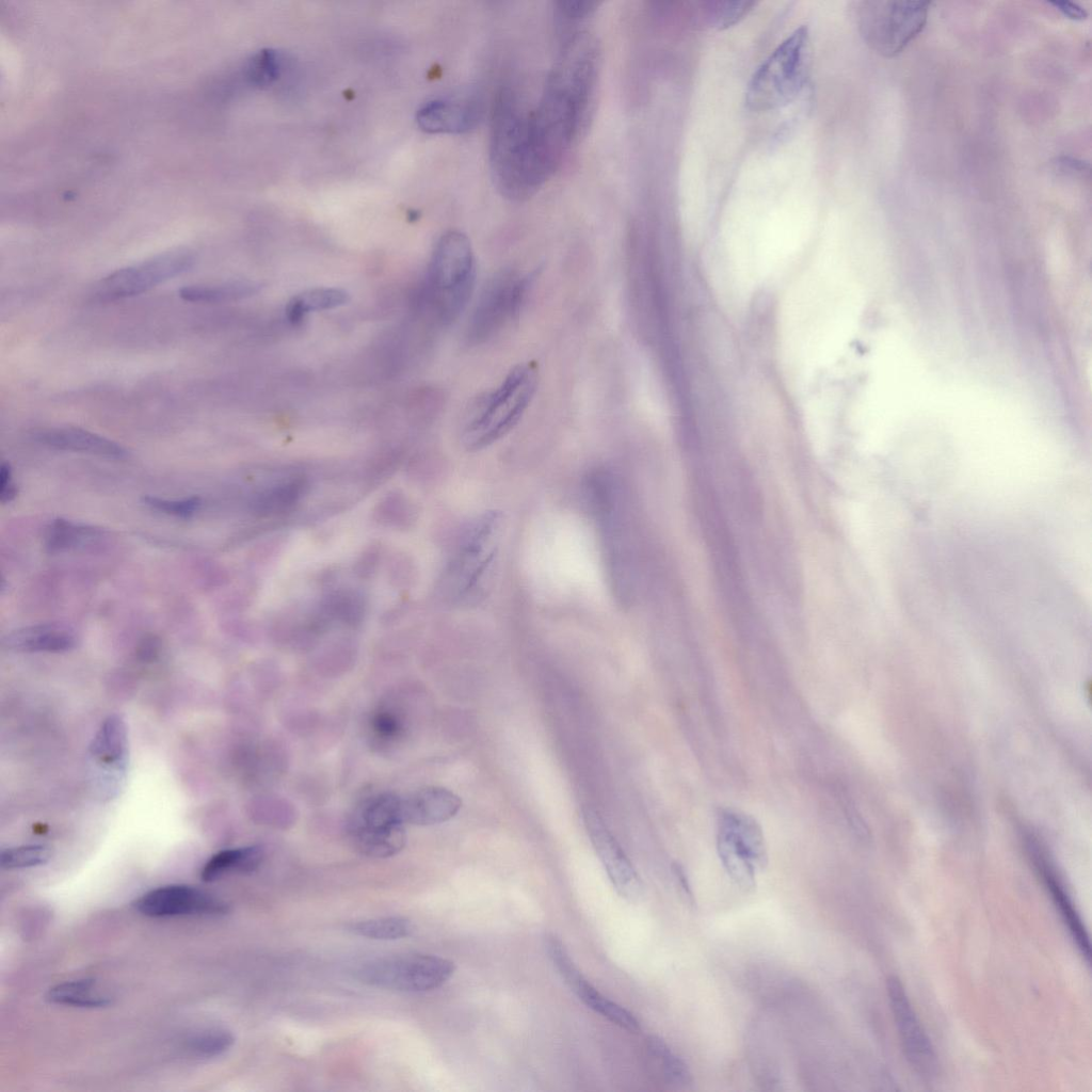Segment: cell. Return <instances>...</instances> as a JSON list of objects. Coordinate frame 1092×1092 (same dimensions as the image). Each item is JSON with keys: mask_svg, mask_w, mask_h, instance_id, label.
I'll list each match as a JSON object with an SVG mask.
<instances>
[{"mask_svg": "<svg viewBox=\"0 0 1092 1092\" xmlns=\"http://www.w3.org/2000/svg\"><path fill=\"white\" fill-rule=\"evenodd\" d=\"M193 263L194 257L190 253L175 251L118 269L97 284L94 298L110 302L141 294L188 271Z\"/></svg>", "mask_w": 1092, "mask_h": 1092, "instance_id": "14", "label": "cell"}, {"mask_svg": "<svg viewBox=\"0 0 1092 1092\" xmlns=\"http://www.w3.org/2000/svg\"><path fill=\"white\" fill-rule=\"evenodd\" d=\"M1051 4L1055 5L1059 11H1061L1069 18L1077 20V19H1083V18L1087 17V12L1081 6H1079L1076 3L1065 2L1064 1V2H1055V3H1051Z\"/></svg>", "mask_w": 1092, "mask_h": 1092, "instance_id": "40", "label": "cell"}, {"mask_svg": "<svg viewBox=\"0 0 1092 1092\" xmlns=\"http://www.w3.org/2000/svg\"><path fill=\"white\" fill-rule=\"evenodd\" d=\"M526 112L515 94L502 90L492 109L489 165L500 192L513 199L526 198L537 191L530 161Z\"/></svg>", "mask_w": 1092, "mask_h": 1092, "instance_id": "2", "label": "cell"}, {"mask_svg": "<svg viewBox=\"0 0 1092 1092\" xmlns=\"http://www.w3.org/2000/svg\"><path fill=\"white\" fill-rule=\"evenodd\" d=\"M476 262L469 239L457 230L441 235L428 270V294L436 318L450 324L465 309L475 288Z\"/></svg>", "mask_w": 1092, "mask_h": 1092, "instance_id": "5", "label": "cell"}, {"mask_svg": "<svg viewBox=\"0 0 1092 1092\" xmlns=\"http://www.w3.org/2000/svg\"><path fill=\"white\" fill-rule=\"evenodd\" d=\"M754 2L718 1L709 3L708 20L712 27L722 30L736 25L752 10Z\"/></svg>", "mask_w": 1092, "mask_h": 1092, "instance_id": "35", "label": "cell"}, {"mask_svg": "<svg viewBox=\"0 0 1092 1092\" xmlns=\"http://www.w3.org/2000/svg\"><path fill=\"white\" fill-rule=\"evenodd\" d=\"M598 68L596 41L585 32L574 34L551 69L536 108L528 112L529 147L549 178L584 125Z\"/></svg>", "mask_w": 1092, "mask_h": 1092, "instance_id": "1", "label": "cell"}, {"mask_svg": "<svg viewBox=\"0 0 1092 1092\" xmlns=\"http://www.w3.org/2000/svg\"><path fill=\"white\" fill-rule=\"evenodd\" d=\"M262 858L263 851L258 846L225 849L206 862L200 878L213 882L229 872L250 873L259 867Z\"/></svg>", "mask_w": 1092, "mask_h": 1092, "instance_id": "24", "label": "cell"}, {"mask_svg": "<svg viewBox=\"0 0 1092 1092\" xmlns=\"http://www.w3.org/2000/svg\"><path fill=\"white\" fill-rule=\"evenodd\" d=\"M1058 164L1060 165L1061 170L1067 171V172H1072V173L1077 172V173L1083 174L1085 172H1087V173L1089 172V164L1088 163H1086L1083 161L1076 160V159H1072V158L1059 159Z\"/></svg>", "mask_w": 1092, "mask_h": 1092, "instance_id": "41", "label": "cell"}, {"mask_svg": "<svg viewBox=\"0 0 1092 1092\" xmlns=\"http://www.w3.org/2000/svg\"><path fill=\"white\" fill-rule=\"evenodd\" d=\"M92 786L99 799L111 801L123 790L129 760L128 730L122 716H108L89 746Z\"/></svg>", "mask_w": 1092, "mask_h": 1092, "instance_id": "13", "label": "cell"}, {"mask_svg": "<svg viewBox=\"0 0 1092 1092\" xmlns=\"http://www.w3.org/2000/svg\"><path fill=\"white\" fill-rule=\"evenodd\" d=\"M404 821L417 825L445 822L454 817L462 801L444 787H425L402 799Z\"/></svg>", "mask_w": 1092, "mask_h": 1092, "instance_id": "22", "label": "cell"}, {"mask_svg": "<svg viewBox=\"0 0 1092 1092\" xmlns=\"http://www.w3.org/2000/svg\"><path fill=\"white\" fill-rule=\"evenodd\" d=\"M134 909L148 917H175L187 915L219 916L229 911V905L215 895L198 887L172 884L151 889L133 902Z\"/></svg>", "mask_w": 1092, "mask_h": 1092, "instance_id": "16", "label": "cell"}, {"mask_svg": "<svg viewBox=\"0 0 1092 1092\" xmlns=\"http://www.w3.org/2000/svg\"><path fill=\"white\" fill-rule=\"evenodd\" d=\"M930 2L862 1L856 21L865 43L879 54L900 53L924 30Z\"/></svg>", "mask_w": 1092, "mask_h": 1092, "instance_id": "8", "label": "cell"}, {"mask_svg": "<svg viewBox=\"0 0 1092 1092\" xmlns=\"http://www.w3.org/2000/svg\"><path fill=\"white\" fill-rule=\"evenodd\" d=\"M371 727L378 737L388 740L398 737L402 729L398 717L389 710L375 712L371 720Z\"/></svg>", "mask_w": 1092, "mask_h": 1092, "instance_id": "37", "label": "cell"}, {"mask_svg": "<svg viewBox=\"0 0 1092 1092\" xmlns=\"http://www.w3.org/2000/svg\"><path fill=\"white\" fill-rule=\"evenodd\" d=\"M302 491V483L290 481L259 494L253 501V509L258 513L280 511L294 503Z\"/></svg>", "mask_w": 1092, "mask_h": 1092, "instance_id": "34", "label": "cell"}, {"mask_svg": "<svg viewBox=\"0 0 1092 1092\" xmlns=\"http://www.w3.org/2000/svg\"><path fill=\"white\" fill-rule=\"evenodd\" d=\"M17 495V488L12 480V469L9 463H3L0 471V500L2 503L12 501Z\"/></svg>", "mask_w": 1092, "mask_h": 1092, "instance_id": "39", "label": "cell"}, {"mask_svg": "<svg viewBox=\"0 0 1092 1092\" xmlns=\"http://www.w3.org/2000/svg\"><path fill=\"white\" fill-rule=\"evenodd\" d=\"M717 851L730 879L743 890L756 886V874L768 864L764 832L752 816L722 809L717 820Z\"/></svg>", "mask_w": 1092, "mask_h": 1092, "instance_id": "9", "label": "cell"}, {"mask_svg": "<svg viewBox=\"0 0 1092 1092\" xmlns=\"http://www.w3.org/2000/svg\"><path fill=\"white\" fill-rule=\"evenodd\" d=\"M808 61L809 33L801 26L755 69L746 84L745 107L753 112H769L788 106L805 86Z\"/></svg>", "mask_w": 1092, "mask_h": 1092, "instance_id": "4", "label": "cell"}, {"mask_svg": "<svg viewBox=\"0 0 1092 1092\" xmlns=\"http://www.w3.org/2000/svg\"><path fill=\"white\" fill-rule=\"evenodd\" d=\"M886 991L893 1018L905 1059L913 1071L925 1079L938 1072V1057L900 979L890 976Z\"/></svg>", "mask_w": 1092, "mask_h": 1092, "instance_id": "15", "label": "cell"}, {"mask_svg": "<svg viewBox=\"0 0 1092 1092\" xmlns=\"http://www.w3.org/2000/svg\"><path fill=\"white\" fill-rule=\"evenodd\" d=\"M480 117L473 101L436 99L417 111L418 126L429 133H463L472 129Z\"/></svg>", "mask_w": 1092, "mask_h": 1092, "instance_id": "19", "label": "cell"}, {"mask_svg": "<svg viewBox=\"0 0 1092 1092\" xmlns=\"http://www.w3.org/2000/svg\"><path fill=\"white\" fill-rule=\"evenodd\" d=\"M1030 855L1033 858V863L1042 876V880L1050 894L1053 902L1057 908L1067 931L1074 941L1077 949L1086 959L1090 962V942L1086 928L1082 920L1077 912L1075 904L1073 903L1070 895L1064 888L1059 878L1054 871V868L1048 863L1043 853L1039 850L1035 844L1030 842L1029 845Z\"/></svg>", "mask_w": 1092, "mask_h": 1092, "instance_id": "20", "label": "cell"}, {"mask_svg": "<svg viewBox=\"0 0 1092 1092\" xmlns=\"http://www.w3.org/2000/svg\"><path fill=\"white\" fill-rule=\"evenodd\" d=\"M49 1002L77 1008H103L111 997L99 992L92 979L65 981L51 986L46 993Z\"/></svg>", "mask_w": 1092, "mask_h": 1092, "instance_id": "27", "label": "cell"}, {"mask_svg": "<svg viewBox=\"0 0 1092 1092\" xmlns=\"http://www.w3.org/2000/svg\"><path fill=\"white\" fill-rule=\"evenodd\" d=\"M7 649L23 653H62L76 646L77 637L67 626L55 623L21 627L2 640Z\"/></svg>", "mask_w": 1092, "mask_h": 1092, "instance_id": "23", "label": "cell"}, {"mask_svg": "<svg viewBox=\"0 0 1092 1092\" xmlns=\"http://www.w3.org/2000/svg\"><path fill=\"white\" fill-rule=\"evenodd\" d=\"M102 534L99 528L57 518L45 529L44 546L47 551L58 553L86 547L99 541Z\"/></svg>", "mask_w": 1092, "mask_h": 1092, "instance_id": "25", "label": "cell"}, {"mask_svg": "<svg viewBox=\"0 0 1092 1092\" xmlns=\"http://www.w3.org/2000/svg\"><path fill=\"white\" fill-rule=\"evenodd\" d=\"M254 282L237 280L219 285H193L179 290V296L192 303H221L240 300L258 292Z\"/></svg>", "mask_w": 1092, "mask_h": 1092, "instance_id": "28", "label": "cell"}, {"mask_svg": "<svg viewBox=\"0 0 1092 1092\" xmlns=\"http://www.w3.org/2000/svg\"><path fill=\"white\" fill-rule=\"evenodd\" d=\"M595 1H561L558 3V12L561 17L568 20L584 18L595 11Z\"/></svg>", "mask_w": 1092, "mask_h": 1092, "instance_id": "38", "label": "cell"}, {"mask_svg": "<svg viewBox=\"0 0 1092 1092\" xmlns=\"http://www.w3.org/2000/svg\"><path fill=\"white\" fill-rule=\"evenodd\" d=\"M646 1050L669 1085L676 1088H686L692 1083V1074L688 1065L672 1051L662 1039L657 1035L648 1037L646 1040Z\"/></svg>", "mask_w": 1092, "mask_h": 1092, "instance_id": "29", "label": "cell"}, {"mask_svg": "<svg viewBox=\"0 0 1092 1092\" xmlns=\"http://www.w3.org/2000/svg\"><path fill=\"white\" fill-rule=\"evenodd\" d=\"M402 799L390 793L372 796L355 810L350 822L354 847L370 857H388L405 844Z\"/></svg>", "mask_w": 1092, "mask_h": 1092, "instance_id": "12", "label": "cell"}, {"mask_svg": "<svg viewBox=\"0 0 1092 1092\" xmlns=\"http://www.w3.org/2000/svg\"><path fill=\"white\" fill-rule=\"evenodd\" d=\"M450 960L433 954H403L370 960L356 978L375 987L400 992H425L439 987L453 975Z\"/></svg>", "mask_w": 1092, "mask_h": 1092, "instance_id": "11", "label": "cell"}, {"mask_svg": "<svg viewBox=\"0 0 1092 1092\" xmlns=\"http://www.w3.org/2000/svg\"><path fill=\"white\" fill-rule=\"evenodd\" d=\"M582 816L592 845L614 888L626 900L638 901L644 894V885L624 850L595 810L587 807Z\"/></svg>", "mask_w": 1092, "mask_h": 1092, "instance_id": "17", "label": "cell"}, {"mask_svg": "<svg viewBox=\"0 0 1092 1092\" xmlns=\"http://www.w3.org/2000/svg\"><path fill=\"white\" fill-rule=\"evenodd\" d=\"M35 439L53 449L80 452L108 459L127 457V450L117 443L96 433L74 427H58L39 430Z\"/></svg>", "mask_w": 1092, "mask_h": 1092, "instance_id": "21", "label": "cell"}, {"mask_svg": "<svg viewBox=\"0 0 1092 1092\" xmlns=\"http://www.w3.org/2000/svg\"><path fill=\"white\" fill-rule=\"evenodd\" d=\"M546 949L564 982L583 1003L627 1031L640 1030V1023L632 1013L605 997L582 976L555 934L546 936Z\"/></svg>", "mask_w": 1092, "mask_h": 1092, "instance_id": "18", "label": "cell"}, {"mask_svg": "<svg viewBox=\"0 0 1092 1092\" xmlns=\"http://www.w3.org/2000/svg\"><path fill=\"white\" fill-rule=\"evenodd\" d=\"M536 386L534 364L514 367L494 390L479 397L470 407L462 433L464 446L477 451L505 436L527 411Z\"/></svg>", "mask_w": 1092, "mask_h": 1092, "instance_id": "3", "label": "cell"}, {"mask_svg": "<svg viewBox=\"0 0 1092 1092\" xmlns=\"http://www.w3.org/2000/svg\"><path fill=\"white\" fill-rule=\"evenodd\" d=\"M501 525V514L488 511L466 529L444 578L449 598L470 603L483 595L494 569Z\"/></svg>", "mask_w": 1092, "mask_h": 1092, "instance_id": "6", "label": "cell"}, {"mask_svg": "<svg viewBox=\"0 0 1092 1092\" xmlns=\"http://www.w3.org/2000/svg\"><path fill=\"white\" fill-rule=\"evenodd\" d=\"M350 294L341 288L318 287L305 290L294 295L286 306L287 319L295 324L301 322L309 312L334 309L347 304Z\"/></svg>", "mask_w": 1092, "mask_h": 1092, "instance_id": "26", "label": "cell"}, {"mask_svg": "<svg viewBox=\"0 0 1092 1092\" xmlns=\"http://www.w3.org/2000/svg\"><path fill=\"white\" fill-rule=\"evenodd\" d=\"M280 73V59L278 53L270 48L256 52L247 63L246 78L250 83L256 86H268L272 84Z\"/></svg>", "mask_w": 1092, "mask_h": 1092, "instance_id": "33", "label": "cell"}, {"mask_svg": "<svg viewBox=\"0 0 1092 1092\" xmlns=\"http://www.w3.org/2000/svg\"><path fill=\"white\" fill-rule=\"evenodd\" d=\"M51 851L43 845H23L7 848L0 853V865L3 869H23L46 864Z\"/></svg>", "mask_w": 1092, "mask_h": 1092, "instance_id": "32", "label": "cell"}, {"mask_svg": "<svg viewBox=\"0 0 1092 1092\" xmlns=\"http://www.w3.org/2000/svg\"><path fill=\"white\" fill-rule=\"evenodd\" d=\"M583 496L601 532L615 595L625 599L631 591V572L625 545V519L619 478L605 467L591 470L584 477Z\"/></svg>", "mask_w": 1092, "mask_h": 1092, "instance_id": "7", "label": "cell"}, {"mask_svg": "<svg viewBox=\"0 0 1092 1092\" xmlns=\"http://www.w3.org/2000/svg\"><path fill=\"white\" fill-rule=\"evenodd\" d=\"M413 930L411 920L399 916L366 919L349 926V931L355 935L380 941L404 938L410 936Z\"/></svg>", "mask_w": 1092, "mask_h": 1092, "instance_id": "30", "label": "cell"}, {"mask_svg": "<svg viewBox=\"0 0 1092 1092\" xmlns=\"http://www.w3.org/2000/svg\"><path fill=\"white\" fill-rule=\"evenodd\" d=\"M234 1035L225 1029H209L193 1035L189 1050L196 1057L211 1059L226 1053L234 1044Z\"/></svg>", "mask_w": 1092, "mask_h": 1092, "instance_id": "31", "label": "cell"}, {"mask_svg": "<svg viewBox=\"0 0 1092 1092\" xmlns=\"http://www.w3.org/2000/svg\"><path fill=\"white\" fill-rule=\"evenodd\" d=\"M144 503L151 510L175 517L189 518L200 508L202 500L197 496L183 499H166L156 496H146Z\"/></svg>", "mask_w": 1092, "mask_h": 1092, "instance_id": "36", "label": "cell"}, {"mask_svg": "<svg viewBox=\"0 0 1092 1092\" xmlns=\"http://www.w3.org/2000/svg\"><path fill=\"white\" fill-rule=\"evenodd\" d=\"M528 276L516 271L495 273L484 285L470 315L466 339L478 346L497 336L516 320L529 288Z\"/></svg>", "mask_w": 1092, "mask_h": 1092, "instance_id": "10", "label": "cell"}, {"mask_svg": "<svg viewBox=\"0 0 1092 1092\" xmlns=\"http://www.w3.org/2000/svg\"><path fill=\"white\" fill-rule=\"evenodd\" d=\"M673 869H674V873L676 876V879H677V881H678V883H679V885H680L685 896L687 897V900L690 903H694V896H693L691 886L689 884L688 878H687L684 869L679 865H675Z\"/></svg>", "mask_w": 1092, "mask_h": 1092, "instance_id": "42", "label": "cell"}]
</instances>
